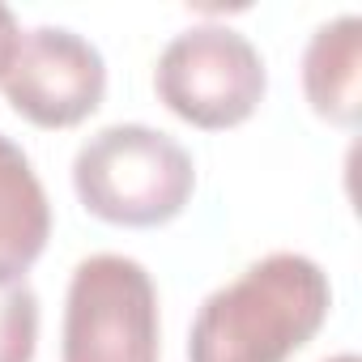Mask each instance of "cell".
Wrapping results in <instances>:
<instances>
[{"instance_id": "obj_7", "label": "cell", "mask_w": 362, "mask_h": 362, "mask_svg": "<svg viewBox=\"0 0 362 362\" xmlns=\"http://www.w3.org/2000/svg\"><path fill=\"white\" fill-rule=\"evenodd\" d=\"M52 235V205L22 145L0 132V281H22Z\"/></svg>"}, {"instance_id": "obj_3", "label": "cell", "mask_w": 362, "mask_h": 362, "mask_svg": "<svg viewBox=\"0 0 362 362\" xmlns=\"http://www.w3.org/2000/svg\"><path fill=\"white\" fill-rule=\"evenodd\" d=\"M162 320L145 264L119 252L86 256L64 298L60 362H158Z\"/></svg>"}, {"instance_id": "obj_10", "label": "cell", "mask_w": 362, "mask_h": 362, "mask_svg": "<svg viewBox=\"0 0 362 362\" xmlns=\"http://www.w3.org/2000/svg\"><path fill=\"white\" fill-rule=\"evenodd\" d=\"M324 362H358V354H337V358H324Z\"/></svg>"}, {"instance_id": "obj_2", "label": "cell", "mask_w": 362, "mask_h": 362, "mask_svg": "<svg viewBox=\"0 0 362 362\" xmlns=\"http://www.w3.org/2000/svg\"><path fill=\"white\" fill-rule=\"evenodd\" d=\"M73 188L86 214L111 226H166L197 188V162L149 124H107L73 158Z\"/></svg>"}, {"instance_id": "obj_1", "label": "cell", "mask_w": 362, "mask_h": 362, "mask_svg": "<svg viewBox=\"0 0 362 362\" xmlns=\"http://www.w3.org/2000/svg\"><path fill=\"white\" fill-rule=\"evenodd\" d=\"M328 273L298 252H273L214 290L188 332V362H290L328 320Z\"/></svg>"}, {"instance_id": "obj_4", "label": "cell", "mask_w": 362, "mask_h": 362, "mask_svg": "<svg viewBox=\"0 0 362 362\" xmlns=\"http://www.w3.org/2000/svg\"><path fill=\"white\" fill-rule=\"evenodd\" d=\"M153 90L170 115L192 128L222 132L260 107L269 90L264 56L256 43L230 26H192L175 35L153 69Z\"/></svg>"}, {"instance_id": "obj_9", "label": "cell", "mask_w": 362, "mask_h": 362, "mask_svg": "<svg viewBox=\"0 0 362 362\" xmlns=\"http://www.w3.org/2000/svg\"><path fill=\"white\" fill-rule=\"evenodd\" d=\"M18 47H22V26H18L13 9H5V5H0V77L9 73V64H13Z\"/></svg>"}, {"instance_id": "obj_8", "label": "cell", "mask_w": 362, "mask_h": 362, "mask_svg": "<svg viewBox=\"0 0 362 362\" xmlns=\"http://www.w3.org/2000/svg\"><path fill=\"white\" fill-rule=\"evenodd\" d=\"M39 294L22 281H0V362H35Z\"/></svg>"}, {"instance_id": "obj_6", "label": "cell", "mask_w": 362, "mask_h": 362, "mask_svg": "<svg viewBox=\"0 0 362 362\" xmlns=\"http://www.w3.org/2000/svg\"><path fill=\"white\" fill-rule=\"evenodd\" d=\"M303 94L311 111L337 128H354L362 111V18L324 22L303 52Z\"/></svg>"}, {"instance_id": "obj_5", "label": "cell", "mask_w": 362, "mask_h": 362, "mask_svg": "<svg viewBox=\"0 0 362 362\" xmlns=\"http://www.w3.org/2000/svg\"><path fill=\"white\" fill-rule=\"evenodd\" d=\"M0 90L35 128H73L98 111L107 94V64L90 39L64 26H35L22 35Z\"/></svg>"}]
</instances>
